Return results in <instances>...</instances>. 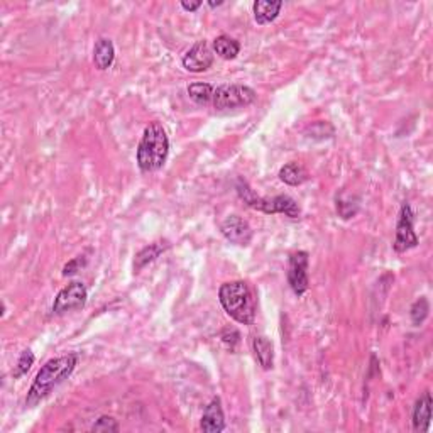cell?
Segmentation results:
<instances>
[{"instance_id": "obj_1", "label": "cell", "mask_w": 433, "mask_h": 433, "mask_svg": "<svg viewBox=\"0 0 433 433\" xmlns=\"http://www.w3.org/2000/svg\"><path fill=\"white\" fill-rule=\"evenodd\" d=\"M78 354L71 352V354L55 357V359L48 360L39 372L34 378L31 387L28 391V398H26V406H36L44 398H48L62 383L66 381L71 374H73L75 367L78 366Z\"/></svg>"}, {"instance_id": "obj_2", "label": "cell", "mask_w": 433, "mask_h": 433, "mask_svg": "<svg viewBox=\"0 0 433 433\" xmlns=\"http://www.w3.org/2000/svg\"><path fill=\"white\" fill-rule=\"evenodd\" d=\"M169 154V139L159 122H149L142 132L138 146V166L142 173H154L165 166Z\"/></svg>"}, {"instance_id": "obj_3", "label": "cell", "mask_w": 433, "mask_h": 433, "mask_svg": "<svg viewBox=\"0 0 433 433\" xmlns=\"http://www.w3.org/2000/svg\"><path fill=\"white\" fill-rule=\"evenodd\" d=\"M219 300L227 315L239 324L250 325L256 318V300L244 281L223 283L219 290Z\"/></svg>"}, {"instance_id": "obj_4", "label": "cell", "mask_w": 433, "mask_h": 433, "mask_svg": "<svg viewBox=\"0 0 433 433\" xmlns=\"http://www.w3.org/2000/svg\"><path fill=\"white\" fill-rule=\"evenodd\" d=\"M237 193L241 196V200L246 205L254 210H259L263 214L275 215V214H284L290 219H298L302 215V208L296 203V200L291 199L288 195H276V196H257L256 192L248 185V181H244L242 178L237 180Z\"/></svg>"}, {"instance_id": "obj_5", "label": "cell", "mask_w": 433, "mask_h": 433, "mask_svg": "<svg viewBox=\"0 0 433 433\" xmlns=\"http://www.w3.org/2000/svg\"><path fill=\"white\" fill-rule=\"evenodd\" d=\"M257 98L256 90L246 85H219L214 86L210 105L215 110H234L248 107Z\"/></svg>"}, {"instance_id": "obj_6", "label": "cell", "mask_w": 433, "mask_h": 433, "mask_svg": "<svg viewBox=\"0 0 433 433\" xmlns=\"http://www.w3.org/2000/svg\"><path fill=\"white\" fill-rule=\"evenodd\" d=\"M420 239L415 232V215H413L409 203H403L400 217L396 223V235H394L393 249L396 252H406V250L416 248Z\"/></svg>"}, {"instance_id": "obj_7", "label": "cell", "mask_w": 433, "mask_h": 433, "mask_svg": "<svg viewBox=\"0 0 433 433\" xmlns=\"http://www.w3.org/2000/svg\"><path fill=\"white\" fill-rule=\"evenodd\" d=\"M308 261L310 254L306 250H296L288 261V283L296 296H303L310 286L308 278Z\"/></svg>"}, {"instance_id": "obj_8", "label": "cell", "mask_w": 433, "mask_h": 433, "mask_svg": "<svg viewBox=\"0 0 433 433\" xmlns=\"http://www.w3.org/2000/svg\"><path fill=\"white\" fill-rule=\"evenodd\" d=\"M86 298H89V291H86L85 284L80 283V281L70 283L56 295L55 303H53V313L64 315L68 311L83 308Z\"/></svg>"}, {"instance_id": "obj_9", "label": "cell", "mask_w": 433, "mask_h": 433, "mask_svg": "<svg viewBox=\"0 0 433 433\" xmlns=\"http://www.w3.org/2000/svg\"><path fill=\"white\" fill-rule=\"evenodd\" d=\"M181 63H183L185 70L192 71V73H203L214 64V53L207 41H199L185 53Z\"/></svg>"}, {"instance_id": "obj_10", "label": "cell", "mask_w": 433, "mask_h": 433, "mask_svg": "<svg viewBox=\"0 0 433 433\" xmlns=\"http://www.w3.org/2000/svg\"><path fill=\"white\" fill-rule=\"evenodd\" d=\"M220 232L229 242L237 246H249L252 241V229L248 220L239 215H229L220 225Z\"/></svg>"}, {"instance_id": "obj_11", "label": "cell", "mask_w": 433, "mask_h": 433, "mask_svg": "<svg viewBox=\"0 0 433 433\" xmlns=\"http://www.w3.org/2000/svg\"><path fill=\"white\" fill-rule=\"evenodd\" d=\"M200 428L207 433H220L225 430V415H223L219 398H215L207 405L203 415H201Z\"/></svg>"}, {"instance_id": "obj_12", "label": "cell", "mask_w": 433, "mask_h": 433, "mask_svg": "<svg viewBox=\"0 0 433 433\" xmlns=\"http://www.w3.org/2000/svg\"><path fill=\"white\" fill-rule=\"evenodd\" d=\"M432 421V394L423 393L413 408V428L416 432H428Z\"/></svg>"}, {"instance_id": "obj_13", "label": "cell", "mask_w": 433, "mask_h": 433, "mask_svg": "<svg viewBox=\"0 0 433 433\" xmlns=\"http://www.w3.org/2000/svg\"><path fill=\"white\" fill-rule=\"evenodd\" d=\"M169 242L168 241H158L153 242V244L146 246L136 254V259H134V273H140L147 264L154 263L161 254H165L166 250L169 249Z\"/></svg>"}, {"instance_id": "obj_14", "label": "cell", "mask_w": 433, "mask_h": 433, "mask_svg": "<svg viewBox=\"0 0 433 433\" xmlns=\"http://www.w3.org/2000/svg\"><path fill=\"white\" fill-rule=\"evenodd\" d=\"M252 351L256 356V360L259 362V366L264 371L273 369V364H275V347H273V342L264 335H257L252 339Z\"/></svg>"}, {"instance_id": "obj_15", "label": "cell", "mask_w": 433, "mask_h": 433, "mask_svg": "<svg viewBox=\"0 0 433 433\" xmlns=\"http://www.w3.org/2000/svg\"><path fill=\"white\" fill-rule=\"evenodd\" d=\"M283 7L281 0H256L252 6L254 19L257 24H269L279 16V10Z\"/></svg>"}, {"instance_id": "obj_16", "label": "cell", "mask_w": 433, "mask_h": 433, "mask_svg": "<svg viewBox=\"0 0 433 433\" xmlns=\"http://www.w3.org/2000/svg\"><path fill=\"white\" fill-rule=\"evenodd\" d=\"M113 59H116V48H113V43L110 39H98L95 43L93 48V63L95 66L100 71L107 70V68L112 66Z\"/></svg>"}, {"instance_id": "obj_17", "label": "cell", "mask_w": 433, "mask_h": 433, "mask_svg": "<svg viewBox=\"0 0 433 433\" xmlns=\"http://www.w3.org/2000/svg\"><path fill=\"white\" fill-rule=\"evenodd\" d=\"M279 180L290 186H300L308 180V171L298 163H288L279 169Z\"/></svg>"}, {"instance_id": "obj_18", "label": "cell", "mask_w": 433, "mask_h": 433, "mask_svg": "<svg viewBox=\"0 0 433 433\" xmlns=\"http://www.w3.org/2000/svg\"><path fill=\"white\" fill-rule=\"evenodd\" d=\"M214 49L220 58L234 59L237 58V55L241 53V43H239L237 39H234V37L222 34V36L215 37Z\"/></svg>"}, {"instance_id": "obj_19", "label": "cell", "mask_w": 433, "mask_h": 433, "mask_svg": "<svg viewBox=\"0 0 433 433\" xmlns=\"http://www.w3.org/2000/svg\"><path fill=\"white\" fill-rule=\"evenodd\" d=\"M212 93H214V85L210 83H192L188 86V95L195 104L210 105Z\"/></svg>"}, {"instance_id": "obj_20", "label": "cell", "mask_w": 433, "mask_h": 433, "mask_svg": "<svg viewBox=\"0 0 433 433\" xmlns=\"http://www.w3.org/2000/svg\"><path fill=\"white\" fill-rule=\"evenodd\" d=\"M335 208L337 214H339L344 220L352 219V217L357 215L359 212V200L354 199V196H349L345 193H342L335 199Z\"/></svg>"}, {"instance_id": "obj_21", "label": "cell", "mask_w": 433, "mask_h": 433, "mask_svg": "<svg viewBox=\"0 0 433 433\" xmlns=\"http://www.w3.org/2000/svg\"><path fill=\"white\" fill-rule=\"evenodd\" d=\"M428 311H430V303L425 296L418 298L415 303L412 305V310H409V317H412V322L415 326H420L427 320L428 317Z\"/></svg>"}, {"instance_id": "obj_22", "label": "cell", "mask_w": 433, "mask_h": 433, "mask_svg": "<svg viewBox=\"0 0 433 433\" xmlns=\"http://www.w3.org/2000/svg\"><path fill=\"white\" fill-rule=\"evenodd\" d=\"M34 359H36V357H34L33 351L26 349V351L21 354V357H19L17 366L14 367V372H12L14 379H19V378H22L24 374H28V371L31 369V366L34 364Z\"/></svg>"}, {"instance_id": "obj_23", "label": "cell", "mask_w": 433, "mask_h": 433, "mask_svg": "<svg viewBox=\"0 0 433 433\" xmlns=\"http://www.w3.org/2000/svg\"><path fill=\"white\" fill-rule=\"evenodd\" d=\"M120 430V425L117 423L116 418L112 416H100L97 421L92 425V432H119Z\"/></svg>"}, {"instance_id": "obj_24", "label": "cell", "mask_w": 433, "mask_h": 433, "mask_svg": "<svg viewBox=\"0 0 433 433\" xmlns=\"http://www.w3.org/2000/svg\"><path fill=\"white\" fill-rule=\"evenodd\" d=\"M86 266V257L85 256H78V257H73V259L70 261V263L64 264L63 268V276H73L77 275L78 271H82L83 268Z\"/></svg>"}, {"instance_id": "obj_25", "label": "cell", "mask_w": 433, "mask_h": 433, "mask_svg": "<svg viewBox=\"0 0 433 433\" xmlns=\"http://www.w3.org/2000/svg\"><path fill=\"white\" fill-rule=\"evenodd\" d=\"M239 339H241V333H239L235 329H225L222 332V340L227 347L234 349L235 344H239Z\"/></svg>"}, {"instance_id": "obj_26", "label": "cell", "mask_w": 433, "mask_h": 433, "mask_svg": "<svg viewBox=\"0 0 433 433\" xmlns=\"http://www.w3.org/2000/svg\"><path fill=\"white\" fill-rule=\"evenodd\" d=\"M181 7H183L185 10H190V12H195L196 9H200L201 7V2L199 0V2H181Z\"/></svg>"}]
</instances>
